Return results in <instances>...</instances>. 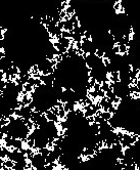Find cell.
Here are the masks:
<instances>
[{"label":"cell","instance_id":"cell-1","mask_svg":"<svg viewBox=\"0 0 140 170\" xmlns=\"http://www.w3.org/2000/svg\"><path fill=\"white\" fill-rule=\"evenodd\" d=\"M119 49H120V55H128V46L126 44L120 43L119 44Z\"/></svg>","mask_w":140,"mask_h":170},{"label":"cell","instance_id":"cell-2","mask_svg":"<svg viewBox=\"0 0 140 170\" xmlns=\"http://www.w3.org/2000/svg\"><path fill=\"white\" fill-rule=\"evenodd\" d=\"M137 78H140V71H139V73H138V76H137Z\"/></svg>","mask_w":140,"mask_h":170}]
</instances>
